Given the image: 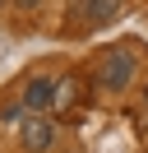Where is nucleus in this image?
<instances>
[{"mask_svg":"<svg viewBox=\"0 0 148 153\" xmlns=\"http://www.w3.org/2000/svg\"><path fill=\"white\" fill-rule=\"evenodd\" d=\"M134 51L130 47H111L107 60H102V88H111V93H120V88L134 84Z\"/></svg>","mask_w":148,"mask_h":153,"instance_id":"nucleus-1","label":"nucleus"},{"mask_svg":"<svg viewBox=\"0 0 148 153\" xmlns=\"http://www.w3.org/2000/svg\"><path fill=\"white\" fill-rule=\"evenodd\" d=\"M18 144H23L28 153H46L56 144V121L51 116H28L23 130H18Z\"/></svg>","mask_w":148,"mask_h":153,"instance_id":"nucleus-2","label":"nucleus"},{"mask_svg":"<svg viewBox=\"0 0 148 153\" xmlns=\"http://www.w3.org/2000/svg\"><path fill=\"white\" fill-rule=\"evenodd\" d=\"M70 5L83 14L88 28H102V23H111V19L120 14V0H70Z\"/></svg>","mask_w":148,"mask_h":153,"instance_id":"nucleus-3","label":"nucleus"},{"mask_svg":"<svg viewBox=\"0 0 148 153\" xmlns=\"http://www.w3.org/2000/svg\"><path fill=\"white\" fill-rule=\"evenodd\" d=\"M51 93H56V84H51V79H28V84H23V97H18V102H23L33 116H42L46 107H51Z\"/></svg>","mask_w":148,"mask_h":153,"instance_id":"nucleus-4","label":"nucleus"},{"mask_svg":"<svg viewBox=\"0 0 148 153\" xmlns=\"http://www.w3.org/2000/svg\"><path fill=\"white\" fill-rule=\"evenodd\" d=\"M0 116H5L9 125H23V116H28V107H23V102H9V107H5V111H0Z\"/></svg>","mask_w":148,"mask_h":153,"instance_id":"nucleus-5","label":"nucleus"},{"mask_svg":"<svg viewBox=\"0 0 148 153\" xmlns=\"http://www.w3.org/2000/svg\"><path fill=\"white\" fill-rule=\"evenodd\" d=\"M14 5H18V10H33V5H37V0H14Z\"/></svg>","mask_w":148,"mask_h":153,"instance_id":"nucleus-6","label":"nucleus"},{"mask_svg":"<svg viewBox=\"0 0 148 153\" xmlns=\"http://www.w3.org/2000/svg\"><path fill=\"white\" fill-rule=\"evenodd\" d=\"M139 116H144V121H148V93H144V107H139Z\"/></svg>","mask_w":148,"mask_h":153,"instance_id":"nucleus-7","label":"nucleus"},{"mask_svg":"<svg viewBox=\"0 0 148 153\" xmlns=\"http://www.w3.org/2000/svg\"><path fill=\"white\" fill-rule=\"evenodd\" d=\"M0 5H5V0H0Z\"/></svg>","mask_w":148,"mask_h":153,"instance_id":"nucleus-8","label":"nucleus"}]
</instances>
